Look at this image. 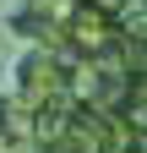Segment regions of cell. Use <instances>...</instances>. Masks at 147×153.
Returning <instances> with one entry per match:
<instances>
[{
	"instance_id": "obj_1",
	"label": "cell",
	"mask_w": 147,
	"mask_h": 153,
	"mask_svg": "<svg viewBox=\"0 0 147 153\" xmlns=\"http://www.w3.org/2000/svg\"><path fill=\"white\" fill-rule=\"evenodd\" d=\"M11 93L33 109H49V104H71V60L60 44H27L22 60H16L11 76Z\"/></svg>"
},
{
	"instance_id": "obj_3",
	"label": "cell",
	"mask_w": 147,
	"mask_h": 153,
	"mask_svg": "<svg viewBox=\"0 0 147 153\" xmlns=\"http://www.w3.org/2000/svg\"><path fill=\"white\" fill-rule=\"evenodd\" d=\"M87 6H98V11H109L115 22H125V11L136 6V0H87Z\"/></svg>"
},
{
	"instance_id": "obj_2",
	"label": "cell",
	"mask_w": 147,
	"mask_h": 153,
	"mask_svg": "<svg viewBox=\"0 0 147 153\" xmlns=\"http://www.w3.org/2000/svg\"><path fill=\"white\" fill-rule=\"evenodd\" d=\"M0 148L38 153V109L22 104L16 93H0Z\"/></svg>"
}]
</instances>
